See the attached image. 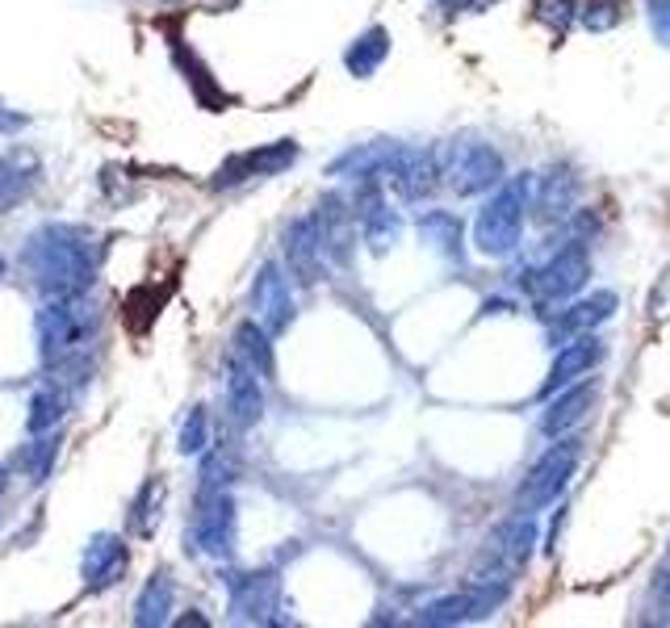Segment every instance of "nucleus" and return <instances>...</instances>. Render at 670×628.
<instances>
[{"label": "nucleus", "mask_w": 670, "mask_h": 628, "mask_svg": "<svg viewBox=\"0 0 670 628\" xmlns=\"http://www.w3.org/2000/svg\"><path fill=\"white\" fill-rule=\"evenodd\" d=\"M25 268L34 272L47 294H84L93 286V272H96V260H93V244L89 235L76 227H42L30 248H25Z\"/></svg>", "instance_id": "1"}, {"label": "nucleus", "mask_w": 670, "mask_h": 628, "mask_svg": "<svg viewBox=\"0 0 670 628\" xmlns=\"http://www.w3.org/2000/svg\"><path fill=\"white\" fill-rule=\"evenodd\" d=\"M89 348V310L80 294H63L39 310V352L47 369H68Z\"/></svg>", "instance_id": "2"}, {"label": "nucleus", "mask_w": 670, "mask_h": 628, "mask_svg": "<svg viewBox=\"0 0 670 628\" xmlns=\"http://www.w3.org/2000/svg\"><path fill=\"white\" fill-rule=\"evenodd\" d=\"M185 541L193 553H206V557H227L235 549V503L227 491L197 495V512L185 528Z\"/></svg>", "instance_id": "3"}, {"label": "nucleus", "mask_w": 670, "mask_h": 628, "mask_svg": "<svg viewBox=\"0 0 670 628\" xmlns=\"http://www.w3.org/2000/svg\"><path fill=\"white\" fill-rule=\"evenodd\" d=\"M519 227H524V185H507L498 193L491 206L478 214V227H474V239L486 256H503V251L516 248Z\"/></svg>", "instance_id": "4"}, {"label": "nucleus", "mask_w": 670, "mask_h": 628, "mask_svg": "<svg viewBox=\"0 0 670 628\" xmlns=\"http://www.w3.org/2000/svg\"><path fill=\"white\" fill-rule=\"evenodd\" d=\"M578 465V444L575 440H566V444H554L545 457L533 465V474L528 482L519 486V512H536V507H545V503H554L561 491H566V482L575 474Z\"/></svg>", "instance_id": "5"}, {"label": "nucleus", "mask_w": 670, "mask_h": 628, "mask_svg": "<svg viewBox=\"0 0 670 628\" xmlns=\"http://www.w3.org/2000/svg\"><path fill=\"white\" fill-rule=\"evenodd\" d=\"M298 159V143L293 138H277L268 147H251V152L230 155L223 168L214 172V185L218 189H230V185H244L251 176H277L281 168H289Z\"/></svg>", "instance_id": "6"}, {"label": "nucleus", "mask_w": 670, "mask_h": 628, "mask_svg": "<svg viewBox=\"0 0 670 628\" xmlns=\"http://www.w3.org/2000/svg\"><path fill=\"white\" fill-rule=\"evenodd\" d=\"M230 583V611H235V620H248V625H268L272 616L268 611H277V599H281V583H277V574H235L227 578Z\"/></svg>", "instance_id": "7"}, {"label": "nucleus", "mask_w": 670, "mask_h": 628, "mask_svg": "<svg viewBox=\"0 0 670 628\" xmlns=\"http://www.w3.org/2000/svg\"><path fill=\"white\" fill-rule=\"evenodd\" d=\"M251 310H256V323L265 327L268 336L286 331L293 323V294H289V277H281L277 265H265L256 286H251Z\"/></svg>", "instance_id": "8"}, {"label": "nucleus", "mask_w": 670, "mask_h": 628, "mask_svg": "<svg viewBox=\"0 0 670 628\" xmlns=\"http://www.w3.org/2000/svg\"><path fill=\"white\" fill-rule=\"evenodd\" d=\"M449 176H453V189L457 193H478V189H486V185H495L498 176H503V164H498V155L491 152V147H482V143H461L457 152H453Z\"/></svg>", "instance_id": "9"}, {"label": "nucleus", "mask_w": 670, "mask_h": 628, "mask_svg": "<svg viewBox=\"0 0 670 628\" xmlns=\"http://www.w3.org/2000/svg\"><path fill=\"white\" fill-rule=\"evenodd\" d=\"M227 411L235 423H256V419L265 415V394H260V373L244 364L239 357H230L227 361Z\"/></svg>", "instance_id": "10"}, {"label": "nucleus", "mask_w": 670, "mask_h": 628, "mask_svg": "<svg viewBox=\"0 0 670 628\" xmlns=\"http://www.w3.org/2000/svg\"><path fill=\"white\" fill-rule=\"evenodd\" d=\"M323 227L319 218H298L286 230V256L289 268L302 277V281H319V268H323Z\"/></svg>", "instance_id": "11"}, {"label": "nucleus", "mask_w": 670, "mask_h": 628, "mask_svg": "<svg viewBox=\"0 0 670 628\" xmlns=\"http://www.w3.org/2000/svg\"><path fill=\"white\" fill-rule=\"evenodd\" d=\"M131 566V553H126V541L122 536H96L89 553H84V583L89 590H105L114 587L117 578Z\"/></svg>", "instance_id": "12"}, {"label": "nucleus", "mask_w": 670, "mask_h": 628, "mask_svg": "<svg viewBox=\"0 0 670 628\" xmlns=\"http://www.w3.org/2000/svg\"><path fill=\"white\" fill-rule=\"evenodd\" d=\"M587 251L583 248H566L557 256L549 268H540L533 277V294L536 298H566V294H575L583 281H587Z\"/></svg>", "instance_id": "13"}, {"label": "nucleus", "mask_w": 670, "mask_h": 628, "mask_svg": "<svg viewBox=\"0 0 670 628\" xmlns=\"http://www.w3.org/2000/svg\"><path fill=\"white\" fill-rule=\"evenodd\" d=\"M235 357L244 364H251L260 378H272V343H268V331L256 319H248V323H239V331H235Z\"/></svg>", "instance_id": "14"}, {"label": "nucleus", "mask_w": 670, "mask_h": 628, "mask_svg": "<svg viewBox=\"0 0 670 628\" xmlns=\"http://www.w3.org/2000/svg\"><path fill=\"white\" fill-rule=\"evenodd\" d=\"M591 402H595V381H583V385H575L570 394H561V399L549 406V415L540 419V428H545L549 436H557V432H566L570 423H578V419L587 415Z\"/></svg>", "instance_id": "15"}, {"label": "nucleus", "mask_w": 670, "mask_h": 628, "mask_svg": "<svg viewBox=\"0 0 670 628\" xmlns=\"http://www.w3.org/2000/svg\"><path fill=\"white\" fill-rule=\"evenodd\" d=\"M168 611H173V578L155 574L138 595V604H134V625H164Z\"/></svg>", "instance_id": "16"}, {"label": "nucleus", "mask_w": 670, "mask_h": 628, "mask_svg": "<svg viewBox=\"0 0 670 628\" xmlns=\"http://www.w3.org/2000/svg\"><path fill=\"white\" fill-rule=\"evenodd\" d=\"M385 55H390V34H385V30H369V34H361V39L348 47L344 63L352 76H373Z\"/></svg>", "instance_id": "17"}, {"label": "nucleus", "mask_w": 670, "mask_h": 628, "mask_svg": "<svg viewBox=\"0 0 670 628\" xmlns=\"http://www.w3.org/2000/svg\"><path fill=\"white\" fill-rule=\"evenodd\" d=\"M595 361H599V348H595L591 340H575L561 357H557L554 373H549V381H545V394L557 390V385H566V381H575L578 373H587Z\"/></svg>", "instance_id": "18"}, {"label": "nucleus", "mask_w": 670, "mask_h": 628, "mask_svg": "<svg viewBox=\"0 0 670 628\" xmlns=\"http://www.w3.org/2000/svg\"><path fill=\"white\" fill-rule=\"evenodd\" d=\"M159 503H164V482L159 477H147L143 491L134 495L131 503V528L134 536H152L155 524H159Z\"/></svg>", "instance_id": "19"}, {"label": "nucleus", "mask_w": 670, "mask_h": 628, "mask_svg": "<svg viewBox=\"0 0 670 628\" xmlns=\"http://www.w3.org/2000/svg\"><path fill=\"white\" fill-rule=\"evenodd\" d=\"M63 406H68L63 390H59V385H42L39 394L30 399V415H25V428H30L34 436H42V432H55V423L63 419Z\"/></svg>", "instance_id": "20"}, {"label": "nucleus", "mask_w": 670, "mask_h": 628, "mask_svg": "<svg viewBox=\"0 0 670 628\" xmlns=\"http://www.w3.org/2000/svg\"><path fill=\"white\" fill-rule=\"evenodd\" d=\"M21 164H25V155L21 152L0 155V214L13 206L18 197H25V189L34 185V172H25Z\"/></svg>", "instance_id": "21"}, {"label": "nucleus", "mask_w": 670, "mask_h": 628, "mask_svg": "<svg viewBox=\"0 0 670 628\" xmlns=\"http://www.w3.org/2000/svg\"><path fill=\"white\" fill-rule=\"evenodd\" d=\"M55 453H59V436L34 440V444H25V449H21L18 465L30 477H34V482H42V477H47V470H51V461H55Z\"/></svg>", "instance_id": "22"}, {"label": "nucleus", "mask_w": 670, "mask_h": 628, "mask_svg": "<svg viewBox=\"0 0 670 628\" xmlns=\"http://www.w3.org/2000/svg\"><path fill=\"white\" fill-rule=\"evenodd\" d=\"M206 444H210V419H206L202 406H193L189 419H185V428H181V444H176V449L189 457V453H202Z\"/></svg>", "instance_id": "23"}, {"label": "nucleus", "mask_w": 670, "mask_h": 628, "mask_svg": "<svg viewBox=\"0 0 670 628\" xmlns=\"http://www.w3.org/2000/svg\"><path fill=\"white\" fill-rule=\"evenodd\" d=\"M536 4V18L549 21V25H566L570 13H575V0H533Z\"/></svg>", "instance_id": "24"}, {"label": "nucleus", "mask_w": 670, "mask_h": 628, "mask_svg": "<svg viewBox=\"0 0 670 628\" xmlns=\"http://www.w3.org/2000/svg\"><path fill=\"white\" fill-rule=\"evenodd\" d=\"M25 126V114H9L4 105H0V134H9V131H21Z\"/></svg>", "instance_id": "25"}, {"label": "nucleus", "mask_w": 670, "mask_h": 628, "mask_svg": "<svg viewBox=\"0 0 670 628\" xmlns=\"http://www.w3.org/2000/svg\"><path fill=\"white\" fill-rule=\"evenodd\" d=\"M0 272H4V260H0Z\"/></svg>", "instance_id": "26"}]
</instances>
